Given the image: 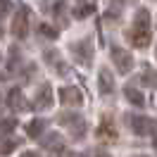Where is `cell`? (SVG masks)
I'll return each instance as SVG.
<instances>
[{"label": "cell", "mask_w": 157, "mask_h": 157, "mask_svg": "<svg viewBox=\"0 0 157 157\" xmlns=\"http://www.w3.org/2000/svg\"><path fill=\"white\" fill-rule=\"evenodd\" d=\"M98 157H109V155H98Z\"/></svg>", "instance_id": "26"}, {"label": "cell", "mask_w": 157, "mask_h": 157, "mask_svg": "<svg viewBox=\"0 0 157 157\" xmlns=\"http://www.w3.org/2000/svg\"><path fill=\"white\" fill-rule=\"evenodd\" d=\"M52 86L50 83H43L36 93V100H33V109H50L52 107Z\"/></svg>", "instance_id": "8"}, {"label": "cell", "mask_w": 157, "mask_h": 157, "mask_svg": "<svg viewBox=\"0 0 157 157\" xmlns=\"http://www.w3.org/2000/svg\"><path fill=\"white\" fill-rule=\"evenodd\" d=\"M152 145L157 147V126H155V131H152Z\"/></svg>", "instance_id": "23"}, {"label": "cell", "mask_w": 157, "mask_h": 157, "mask_svg": "<svg viewBox=\"0 0 157 157\" xmlns=\"http://www.w3.org/2000/svg\"><path fill=\"white\" fill-rule=\"evenodd\" d=\"M19 62V50L17 48H12L10 50V69H14V64Z\"/></svg>", "instance_id": "21"}, {"label": "cell", "mask_w": 157, "mask_h": 157, "mask_svg": "<svg viewBox=\"0 0 157 157\" xmlns=\"http://www.w3.org/2000/svg\"><path fill=\"white\" fill-rule=\"evenodd\" d=\"M19 157H40V155H38V152H33V150H29V152H21Z\"/></svg>", "instance_id": "22"}, {"label": "cell", "mask_w": 157, "mask_h": 157, "mask_svg": "<svg viewBox=\"0 0 157 157\" xmlns=\"http://www.w3.org/2000/svg\"><path fill=\"white\" fill-rule=\"evenodd\" d=\"M124 95H126V100L131 102V105H136V107H143V105H145V95H143L133 83L124 86Z\"/></svg>", "instance_id": "13"}, {"label": "cell", "mask_w": 157, "mask_h": 157, "mask_svg": "<svg viewBox=\"0 0 157 157\" xmlns=\"http://www.w3.org/2000/svg\"><path fill=\"white\" fill-rule=\"evenodd\" d=\"M7 105H10V109H14V112H24V109H29L21 88H12L10 93H7Z\"/></svg>", "instance_id": "11"}, {"label": "cell", "mask_w": 157, "mask_h": 157, "mask_svg": "<svg viewBox=\"0 0 157 157\" xmlns=\"http://www.w3.org/2000/svg\"><path fill=\"white\" fill-rule=\"evenodd\" d=\"M98 90H100V95H112L114 93V76H112V71L107 67H102L98 74Z\"/></svg>", "instance_id": "10"}, {"label": "cell", "mask_w": 157, "mask_h": 157, "mask_svg": "<svg viewBox=\"0 0 157 157\" xmlns=\"http://www.w3.org/2000/svg\"><path fill=\"white\" fill-rule=\"evenodd\" d=\"M12 33L19 40H24L29 36V7H19L17 10L14 19H12Z\"/></svg>", "instance_id": "6"}, {"label": "cell", "mask_w": 157, "mask_h": 157, "mask_svg": "<svg viewBox=\"0 0 157 157\" xmlns=\"http://www.w3.org/2000/svg\"><path fill=\"white\" fill-rule=\"evenodd\" d=\"M69 50H71V55H74L76 62H81L83 67H90V57H93V40L90 38L74 40V43L69 45Z\"/></svg>", "instance_id": "3"}, {"label": "cell", "mask_w": 157, "mask_h": 157, "mask_svg": "<svg viewBox=\"0 0 157 157\" xmlns=\"http://www.w3.org/2000/svg\"><path fill=\"white\" fill-rule=\"evenodd\" d=\"M12 10V5H10V0H0V19L2 17H7V12Z\"/></svg>", "instance_id": "20"}, {"label": "cell", "mask_w": 157, "mask_h": 157, "mask_svg": "<svg viewBox=\"0 0 157 157\" xmlns=\"http://www.w3.org/2000/svg\"><path fill=\"white\" fill-rule=\"evenodd\" d=\"M133 157H147V155H133Z\"/></svg>", "instance_id": "25"}, {"label": "cell", "mask_w": 157, "mask_h": 157, "mask_svg": "<svg viewBox=\"0 0 157 157\" xmlns=\"http://www.w3.org/2000/svg\"><path fill=\"white\" fill-rule=\"evenodd\" d=\"M126 121H128V126H131V131L136 136H150L157 126L155 121L150 117H145V114H126Z\"/></svg>", "instance_id": "4"}, {"label": "cell", "mask_w": 157, "mask_h": 157, "mask_svg": "<svg viewBox=\"0 0 157 157\" xmlns=\"http://www.w3.org/2000/svg\"><path fill=\"white\" fill-rule=\"evenodd\" d=\"M112 62H114V67H117L119 74H128L131 69H133V57H131V52L124 48H119V45H112Z\"/></svg>", "instance_id": "5"}, {"label": "cell", "mask_w": 157, "mask_h": 157, "mask_svg": "<svg viewBox=\"0 0 157 157\" xmlns=\"http://www.w3.org/2000/svg\"><path fill=\"white\" fill-rule=\"evenodd\" d=\"M93 10H95V7H93L90 2H83L81 7H76V10H74V17H76V19H83V17H88Z\"/></svg>", "instance_id": "18"}, {"label": "cell", "mask_w": 157, "mask_h": 157, "mask_svg": "<svg viewBox=\"0 0 157 157\" xmlns=\"http://www.w3.org/2000/svg\"><path fill=\"white\" fill-rule=\"evenodd\" d=\"M40 145L45 147V150H50V152H62V147H64V138L59 136V133H48V136H43Z\"/></svg>", "instance_id": "12"}, {"label": "cell", "mask_w": 157, "mask_h": 157, "mask_svg": "<svg viewBox=\"0 0 157 157\" xmlns=\"http://www.w3.org/2000/svg\"><path fill=\"white\" fill-rule=\"evenodd\" d=\"M59 102L69 105V107H78L83 102V93L76 86H64V88H59Z\"/></svg>", "instance_id": "7"}, {"label": "cell", "mask_w": 157, "mask_h": 157, "mask_svg": "<svg viewBox=\"0 0 157 157\" xmlns=\"http://www.w3.org/2000/svg\"><path fill=\"white\" fill-rule=\"evenodd\" d=\"M38 33L48 36V38H57V29H52V26H48V24H40V26H38Z\"/></svg>", "instance_id": "19"}, {"label": "cell", "mask_w": 157, "mask_h": 157, "mask_svg": "<svg viewBox=\"0 0 157 157\" xmlns=\"http://www.w3.org/2000/svg\"><path fill=\"white\" fill-rule=\"evenodd\" d=\"M57 121L71 131V138H74V140H81V138L86 136V131H88L86 119L78 117V114H74V112H62V114L57 117Z\"/></svg>", "instance_id": "2"}, {"label": "cell", "mask_w": 157, "mask_h": 157, "mask_svg": "<svg viewBox=\"0 0 157 157\" xmlns=\"http://www.w3.org/2000/svg\"><path fill=\"white\" fill-rule=\"evenodd\" d=\"M17 128V121L14 119H0V136H7Z\"/></svg>", "instance_id": "17"}, {"label": "cell", "mask_w": 157, "mask_h": 157, "mask_svg": "<svg viewBox=\"0 0 157 157\" xmlns=\"http://www.w3.org/2000/svg\"><path fill=\"white\" fill-rule=\"evenodd\" d=\"M43 131H45V119H33L26 124V133L29 138H40L43 136Z\"/></svg>", "instance_id": "14"}, {"label": "cell", "mask_w": 157, "mask_h": 157, "mask_svg": "<svg viewBox=\"0 0 157 157\" xmlns=\"http://www.w3.org/2000/svg\"><path fill=\"white\" fill-rule=\"evenodd\" d=\"M64 157H78V155H74V152H67V155H64Z\"/></svg>", "instance_id": "24"}, {"label": "cell", "mask_w": 157, "mask_h": 157, "mask_svg": "<svg viewBox=\"0 0 157 157\" xmlns=\"http://www.w3.org/2000/svg\"><path fill=\"white\" fill-rule=\"evenodd\" d=\"M150 38H152V21H150V12L145 7H140L133 17V24H131V31H128V40L136 45V48H147L150 45Z\"/></svg>", "instance_id": "1"}, {"label": "cell", "mask_w": 157, "mask_h": 157, "mask_svg": "<svg viewBox=\"0 0 157 157\" xmlns=\"http://www.w3.org/2000/svg\"><path fill=\"white\" fill-rule=\"evenodd\" d=\"M17 145H19V140H14V138H2V140H0V155H10V152H14Z\"/></svg>", "instance_id": "16"}, {"label": "cell", "mask_w": 157, "mask_h": 157, "mask_svg": "<svg viewBox=\"0 0 157 157\" xmlns=\"http://www.w3.org/2000/svg\"><path fill=\"white\" fill-rule=\"evenodd\" d=\"M140 83H145L150 88H157V71L150 64H143V76H140Z\"/></svg>", "instance_id": "15"}, {"label": "cell", "mask_w": 157, "mask_h": 157, "mask_svg": "<svg viewBox=\"0 0 157 157\" xmlns=\"http://www.w3.org/2000/svg\"><path fill=\"white\" fill-rule=\"evenodd\" d=\"M0 36H2V26H0Z\"/></svg>", "instance_id": "27"}, {"label": "cell", "mask_w": 157, "mask_h": 157, "mask_svg": "<svg viewBox=\"0 0 157 157\" xmlns=\"http://www.w3.org/2000/svg\"><path fill=\"white\" fill-rule=\"evenodd\" d=\"M117 126H114V121H112V117H105L102 121H100L98 126V138L102 140V143H114L117 140Z\"/></svg>", "instance_id": "9"}]
</instances>
